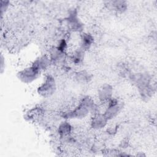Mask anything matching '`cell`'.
Segmentation results:
<instances>
[{"mask_svg": "<svg viewBox=\"0 0 157 157\" xmlns=\"http://www.w3.org/2000/svg\"><path fill=\"white\" fill-rule=\"evenodd\" d=\"M49 63V59L47 57L43 56L37 59L34 63L33 64V66L36 67L37 69L40 71L41 69H44L47 67V66Z\"/></svg>", "mask_w": 157, "mask_h": 157, "instance_id": "obj_7", "label": "cell"}, {"mask_svg": "<svg viewBox=\"0 0 157 157\" xmlns=\"http://www.w3.org/2000/svg\"><path fill=\"white\" fill-rule=\"evenodd\" d=\"M112 89L109 85H104L101 88L99 92V96L102 101H105L110 99L112 95Z\"/></svg>", "mask_w": 157, "mask_h": 157, "instance_id": "obj_6", "label": "cell"}, {"mask_svg": "<svg viewBox=\"0 0 157 157\" xmlns=\"http://www.w3.org/2000/svg\"><path fill=\"white\" fill-rule=\"evenodd\" d=\"M55 88L56 86L54 79L50 76H48L45 82L39 87L38 93L40 95L47 97L52 95L55 92Z\"/></svg>", "mask_w": 157, "mask_h": 157, "instance_id": "obj_3", "label": "cell"}, {"mask_svg": "<svg viewBox=\"0 0 157 157\" xmlns=\"http://www.w3.org/2000/svg\"><path fill=\"white\" fill-rule=\"evenodd\" d=\"M93 103L89 98H84L75 109L69 113L68 116L74 118L84 117L93 109Z\"/></svg>", "mask_w": 157, "mask_h": 157, "instance_id": "obj_1", "label": "cell"}, {"mask_svg": "<svg viewBox=\"0 0 157 157\" xmlns=\"http://www.w3.org/2000/svg\"><path fill=\"white\" fill-rule=\"evenodd\" d=\"M71 131V126L67 123H63L59 128V132L63 136H66L69 134Z\"/></svg>", "mask_w": 157, "mask_h": 157, "instance_id": "obj_8", "label": "cell"}, {"mask_svg": "<svg viewBox=\"0 0 157 157\" xmlns=\"http://www.w3.org/2000/svg\"><path fill=\"white\" fill-rule=\"evenodd\" d=\"M120 109V105L118 104L117 102H112L105 110L104 115L107 118V120L112 118L118 113Z\"/></svg>", "mask_w": 157, "mask_h": 157, "instance_id": "obj_5", "label": "cell"}, {"mask_svg": "<svg viewBox=\"0 0 157 157\" xmlns=\"http://www.w3.org/2000/svg\"><path fill=\"white\" fill-rule=\"evenodd\" d=\"M107 121V118L104 114H96L93 118L91 124L92 126L96 129H99L104 127Z\"/></svg>", "mask_w": 157, "mask_h": 157, "instance_id": "obj_4", "label": "cell"}, {"mask_svg": "<svg viewBox=\"0 0 157 157\" xmlns=\"http://www.w3.org/2000/svg\"><path fill=\"white\" fill-rule=\"evenodd\" d=\"M40 71L34 66L26 68L18 74L19 79L24 83H30L38 77Z\"/></svg>", "mask_w": 157, "mask_h": 157, "instance_id": "obj_2", "label": "cell"}, {"mask_svg": "<svg viewBox=\"0 0 157 157\" xmlns=\"http://www.w3.org/2000/svg\"><path fill=\"white\" fill-rule=\"evenodd\" d=\"M93 39L90 35H85L82 39V45L84 47H87L91 45Z\"/></svg>", "mask_w": 157, "mask_h": 157, "instance_id": "obj_9", "label": "cell"}]
</instances>
